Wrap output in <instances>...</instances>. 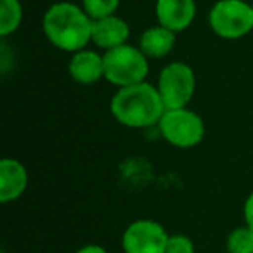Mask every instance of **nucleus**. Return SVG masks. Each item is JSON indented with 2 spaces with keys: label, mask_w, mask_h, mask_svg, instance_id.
Instances as JSON below:
<instances>
[{
  "label": "nucleus",
  "mask_w": 253,
  "mask_h": 253,
  "mask_svg": "<svg viewBox=\"0 0 253 253\" xmlns=\"http://www.w3.org/2000/svg\"><path fill=\"white\" fill-rule=\"evenodd\" d=\"M229 253H253V231L245 225L238 227L227 236Z\"/></svg>",
  "instance_id": "obj_14"
},
{
  "label": "nucleus",
  "mask_w": 253,
  "mask_h": 253,
  "mask_svg": "<svg viewBox=\"0 0 253 253\" xmlns=\"http://www.w3.org/2000/svg\"><path fill=\"white\" fill-rule=\"evenodd\" d=\"M243 213H245V222L250 229L253 231V193L246 198L245 208H243Z\"/></svg>",
  "instance_id": "obj_17"
},
{
  "label": "nucleus",
  "mask_w": 253,
  "mask_h": 253,
  "mask_svg": "<svg viewBox=\"0 0 253 253\" xmlns=\"http://www.w3.org/2000/svg\"><path fill=\"white\" fill-rule=\"evenodd\" d=\"M77 253H108L102 246H97V245H87L84 248H80Z\"/></svg>",
  "instance_id": "obj_18"
},
{
  "label": "nucleus",
  "mask_w": 253,
  "mask_h": 253,
  "mask_svg": "<svg viewBox=\"0 0 253 253\" xmlns=\"http://www.w3.org/2000/svg\"><path fill=\"white\" fill-rule=\"evenodd\" d=\"M165 253H194V243L184 234H173L169 238Z\"/></svg>",
  "instance_id": "obj_16"
},
{
  "label": "nucleus",
  "mask_w": 253,
  "mask_h": 253,
  "mask_svg": "<svg viewBox=\"0 0 253 253\" xmlns=\"http://www.w3.org/2000/svg\"><path fill=\"white\" fill-rule=\"evenodd\" d=\"M111 115L128 128H148L160 123L167 111L158 88L148 82L123 87L111 99Z\"/></svg>",
  "instance_id": "obj_1"
},
{
  "label": "nucleus",
  "mask_w": 253,
  "mask_h": 253,
  "mask_svg": "<svg viewBox=\"0 0 253 253\" xmlns=\"http://www.w3.org/2000/svg\"><path fill=\"white\" fill-rule=\"evenodd\" d=\"M196 16L194 0H156V18L160 26L173 33L189 28Z\"/></svg>",
  "instance_id": "obj_8"
},
{
  "label": "nucleus",
  "mask_w": 253,
  "mask_h": 253,
  "mask_svg": "<svg viewBox=\"0 0 253 253\" xmlns=\"http://www.w3.org/2000/svg\"><path fill=\"white\" fill-rule=\"evenodd\" d=\"M28 187V172L25 165L14 158L0 162V201L9 203L21 196Z\"/></svg>",
  "instance_id": "obj_9"
},
{
  "label": "nucleus",
  "mask_w": 253,
  "mask_h": 253,
  "mask_svg": "<svg viewBox=\"0 0 253 253\" xmlns=\"http://www.w3.org/2000/svg\"><path fill=\"white\" fill-rule=\"evenodd\" d=\"M170 236L165 227L155 220L132 222L123 232L122 246L125 253H165Z\"/></svg>",
  "instance_id": "obj_7"
},
{
  "label": "nucleus",
  "mask_w": 253,
  "mask_h": 253,
  "mask_svg": "<svg viewBox=\"0 0 253 253\" xmlns=\"http://www.w3.org/2000/svg\"><path fill=\"white\" fill-rule=\"evenodd\" d=\"M118 5L120 0H84V11L87 12L92 21L115 16Z\"/></svg>",
  "instance_id": "obj_15"
},
{
  "label": "nucleus",
  "mask_w": 253,
  "mask_h": 253,
  "mask_svg": "<svg viewBox=\"0 0 253 253\" xmlns=\"http://www.w3.org/2000/svg\"><path fill=\"white\" fill-rule=\"evenodd\" d=\"M156 88L167 109L187 108L196 90V77L193 68L180 61L170 63L160 73Z\"/></svg>",
  "instance_id": "obj_6"
},
{
  "label": "nucleus",
  "mask_w": 253,
  "mask_h": 253,
  "mask_svg": "<svg viewBox=\"0 0 253 253\" xmlns=\"http://www.w3.org/2000/svg\"><path fill=\"white\" fill-rule=\"evenodd\" d=\"M43 33L54 47L66 52H80L92 40L94 21L82 7L57 2L43 14Z\"/></svg>",
  "instance_id": "obj_2"
},
{
  "label": "nucleus",
  "mask_w": 253,
  "mask_h": 253,
  "mask_svg": "<svg viewBox=\"0 0 253 253\" xmlns=\"http://www.w3.org/2000/svg\"><path fill=\"white\" fill-rule=\"evenodd\" d=\"M175 45V33L163 26H151L141 35L139 49L146 54V57L160 59L165 57Z\"/></svg>",
  "instance_id": "obj_12"
},
{
  "label": "nucleus",
  "mask_w": 253,
  "mask_h": 253,
  "mask_svg": "<svg viewBox=\"0 0 253 253\" xmlns=\"http://www.w3.org/2000/svg\"><path fill=\"white\" fill-rule=\"evenodd\" d=\"M215 35L236 40L253 30V9L245 0H218L208 14Z\"/></svg>",
  "instance_id": "obj_4"
},
{
  "label": "nucleus",
  "mask_w": 253,
  "mask_h": 253,
  "mask_svg": "<svg viewBox=\"0 0 253 253\" xmlns=\"http://www.w3.org/2000/svg\"><path fill=\"white\" fill-rule=\"evenodd\" d=\"M102 61H104V78L120 88L141 84L148 77L149 64L146 54L128 43L106 50Z\"/></svg>",
  "instance_id": "obj_3"
},
{
  "label": "nucleus",
  "mask_w": 253,
  "mask_h": 253,
  "mask_svg": "<svg viewBox=\"0 0 253 253\" xmlns=\"http://www.w3.org/2000/svg\"><path fill=\"white\" fill-rule=\"evenodd\" d=\"M23 7L19 0H0V35L7 37L19 28Z\"/></svg>",
  "instance_id": "obj_13"
},
{
  "label": "nucleus",
  "mask_w": 253,
  "mask_h": 253,
  "mask_svg": "<svg viewBox=\"0 0 253 253\" xmlns=\"http://www.w3.org/2000/svg\"><path fill=\"white\" fill-rule=\"evenodd\" d=\"M158 126L165 141L175 148H194L205 137V123L201 116L187 108L167 109Z\"/></svg>",
  "instance_id": "obj_5"
},
{
  "label": "nucleus",
  "mask_w": 253,
  "mask_h": 253,
  "mask_svg": "<svg viewBox=\"0 0 253 253\" xmlns=\"http://www.w3.org/2000/svg\"><path fill=\"white\" fill-rule=\"evenodd\" d=\"M130 37V28L118 16H109L104 19H97L92 26V42L104 50H111L126 43Z\"/></svg>",
  "instance_id": "obj_10"
},
{
  "label": "nucleus",
  "mask_w": 253,
  "mask_h": 253,
  "mask_svg": "<svg viewBox=\"0 0 253 253\" xmlns=\"http://www.w3.org/2000/svg\"><path fill=\"white\" fill-rule=\"evenodd\" d=\"M71 78L82 85H92L104 77V61L94 50H80L75 52L68 64Z\"/></svg>",
  "instance_id": "obj_11"
},
{
  "label": "nucleus",
  "mask_w": 253,
  "mask_h": 253,
  "mask_svg": "<svg viewBox=\"0 0 253 253\" xmlns=\"http://www.w3.org/2000/svg\"><path fill=\"white\" fill-rule=\"evenodd\" d=\"M252 9H253V5H252Z\"/></svg>",
  "instance_id": "obj_19"
}]
</instances>
